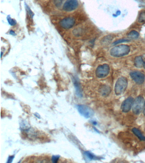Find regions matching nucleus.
Masks as SVG:
<instances>
[{"label":"nucleus","instance_id":"b1692460","mask_svg":"<svg viewBox=\"0 0 145 163\" xmlns=\"http://www.w3.org/2000/svg\"><path fill=\"white\" fill-rule=\"evenodd\" d=\"M143 113H144V115L145 116V103H144V106Z\"/></svg>","mask_w":145,"mask_h":163},{"label":"nucleus","instance_id":"f03ea898","mask_svg":"<svg viewBox=\"0 0 145 163\" xmlns=\"http://www.w3.org/2000/svg\"><path fill=\"white\" fill-rule=\"evenodd\" d=\"M128 86V80L125 77L119 78L116 82L115 87V92L117 95H120L124 93Z\"/></svg>","mask_w":145,"mask_h":163},{"label":"nucleus","instance_id":"412c9836","mask_svg":"<svg viewBox=\"0 0 145 163\" xmlns=\"http://www.w3.org/2000/svg\"><path fill=\"white\" fill-rule=\"evenodd\" d=\"M14 158V156H10L9 157L8 159L7 163H11L13 161V159Z\"/></svg>","mask_w":145,"mask_h":163},{"label":"nucleus","instance_id":"aec40b11","mask_svg":"<svg viewBox=\"0 0 145 163\" xmlns=\"http://www.w3.org/2000/svg\"><path fill=\"white\" fill-rule=\"evenodd\" d=\"M63 1V0H54L55 4L57 7H60Z\"/></svg>","mask_w":145,"mask_h":163},{"label":"nucleus","instance_id":"a878e982","mask_svg":"<svg viewBox=\"0 0 145 163\" xmlns=\"http://www.w3.org/2000/svg\"><path fill=\"white\" fill-rule=\"evenodd\" d=\"M93 124H94V125H96V124H97L96 122H93Z\"/></svg>","mask_w":145,"mask_h":163},{"label":"nucleus","instance_id":"0eeeda50","mask_svg":"<svg viewBox=\"0 0 145 163\" xmlns=\"http://www.w3.org/2000/svg\"><path fill=\"white\" fill-rule=\"evenodd\" d=\"M75 23V19L73 17H67L60 21L59 24L62 28L67 29L73 27Z\"/></svg>","mask_w":145,"mask_h":163},{"label":"nucleus","instance_id":"f3484780","mask_svg":"<svg viewBox=\"0 0 145 163\" xmlns=\"http://www.w3.org/2000/svg\"><path fill=\"white\" fill-rule=\"evenodd\" d=\"M128 40L126 39H119L118 40L115 41V42L113 43V45H116L118 44H121V43L127 42H128Z\"/></svg>","mask_w":145,"mask_h":163},{"label":"nucleus","instance_id":"7ed1b4c3","mask_svg":"<svg viewBox=\"0 0 145 163\" xmlns=\"http://www.w3.org/2000/svg\"><path fill=\"white\" fill-rule=\"evenodd\" d=\"M145 101L142 96L137 97L134 101L132 106V111L134 113L139 114L143 110Z\"/></svg>","mask_w":145,"mask_h":163},{"label":"nucleus","instance_id":"4468645a","mask_svg":"<svg viewBox=\"0 0 145 163\" xmlns=\"http://www.w3.org/2000/svg\"><path fill=\"white\" fill-rule=\"evenodd\" d=\"M139 23H143L145 22V11H143L139 15L138 19Z\"/></svg>","mask_w":145,"mask_h":163},{"label":"nucleus","instance_id":"6e6552de","mask_svg":"<svg viewBox=\"0 0 145 163\" xmlns=\"http://www.w3.org/2000/svg\"><path fill=\"white\" fill-rule=\"evenodd\" d=\"M130 76L136 83L141 85L143 83L145 80L144 74L139 71H134L130 73Z\"/></svg>","mask_w":145,"mask_h":163},{"label":"nucleus","instance_id":"f8f14e48","mask_svg":"<svg viewBox=\"0 0 145 163\" xmlns=\"http://www.w3.org/2000/svg\"><path fill=\"white\" fill-rule=\"evenodd\" d=\"M74 82V86H75L76 93L77 95L79 97H81L82 96L81 94V89L80 88V85H79V82L77 81L76 80H75V81Z\"/></svg>","mask_w":145,"mask_h":163},{"label":"nucleus","instance_id":"39448f33","mask_svg":"<svg viewBox=\"0 0 145 163\" xmlns=\"http://www.w3.org/2000/svg\"><path fill=\"white\" fill-rule=\"evenodd\" d=\"M110 67L108 65L104 64L100 65L97 68L96 75L98 78H104L109 74Z\"/></svg>","mask_w":145,"mask_h":163},{"label":"nucleus","instance_id":"4be33fe9","mask_svg":"<svg viewBox=\"0 0 145 163\" xmlns=\"http://www.w3.org/2000/svg\"><path fill=\"white\" fill-rule=\"evenodd\" d=\"M10 35H13V36H15V35H16V34H15V32H14V31L12 30L10 31Z\"/></svg>","mask_w":145,"mask_h":163},{"label":"nucleus","instance_id":"f257e3e1","mask_svg":"<svg viewBox=\"0 0 145 163\" xmlns=\"http://www.w3.org/2000/svg\"><path fill=\"white\" fill-rule=\"evenodd\" d=\"M130 51V48L126 45H121L113 47L110 50V55L115 58H120L128 55Z\"/></svg>","mask_w":145,"mask_h":163},{"label":"nucleus","instance_id":"423d86ee","mask_svg":"<svg viewBox=\"0 0 145 163\" xmlns=\"http://www.w3.org/2000/svg\"><path fill=\"white\" fill-rule=\"evenodd\" d=\"M78 6V0H67L63 4V9L65 11L71 12L75 10Z\"/></svg>","mask_w":145,"mask_h":163},{"label":"nucleus","instance_id":"a211bd4d","mask_svg":"<svg viewBox=\"0 0 145 163\" xmlns=\"http://www.w3.org/2000/svg\"><path fill=\"white\" fill-rule=\"evenodd\" d=\"M26 5V11H27V13H28V15L30 16V17H31L32 18V17H33L34 14L32 13V11L30 9V8L29 7L28 5Z\"/></svg>","mask_w":145,"mask_h":163},{"label":"nucleus","instance_id":"9b49d317","mask_svg":"<svg viewBox=\"0 0 145 163\" xmlns=\"http://www.w3.org/2000/svg\"><path fill=\"white\" fill-rule=\"evenodd\" d=\"M132 131L134 134H135L139 138L140 140L145 141V137L143 136L141 132L139 130L136 128H134L132 129Z\"/></svg>","mask_w":145,"mask_h":163},{"label":"nucleus","instance_id":"9d476101","mask_svg":"<svg viewBox=\"0 0 145 163\" xmlns=\"http://www.w3.org/2000/svg\"><path fill=\"white\" fill-rule=\"evenodd\" d=\"M144 62L141 56H137L134 60V64L136 67L141 68L143 67Z\"/></svg>","mask_w":145,"mask_h":163},{"label":"nucleus","instance_id":"5701e85b","mask_svg":"<svg viewBox=\"0 0 145 163\" xmlns=\"http://www.w3.org/2000/svg\"><path fill=\"white\" fill-rule=\"evenodd\" d=\"M120 11H118L117 12V13H116L115 16H118V15H120Z\"/></svg>","mask_w":145,"mask_h":163},{"label":"nucleus","instance_id":"ddd939ff","mask_svg":"<svg viewBox=\"0 0 145 163\" xmlns=\"http://www.w3.org/2000/svg\"><path fill=\"white\" fill-rule=\"evenodd\" d=\"M139 36V33L136 31L132 30L128 34V37L131 39H136Z\"/></svg>","mask_w":145,"mask_h":163},{"label":"nucleus","instance_id":"20e7f679","mask_svg":"<svg viewBox=\"0 0 145 163\" xmlns=\"http://www.w3.org/2000/svg\"><path fill=\"white\" fill-rule=\"evenodd\" d=\"M77 108L79 113L86 118H90L94 115V111L88 106L78 105Z\"/></svg>","mask_w":145,"mask_h":163},{"label":"nucleus","instance_id":"dca6fc26","mask_svg":"<svg viewBox=\"0 0 145 163\" xmlns=\"http://www.w3.org/2000/svg\"><path fill=\"white\" fill-rule=\"evenodd\" d=\"M84 154H85V155L86 156V157H87L90 160L95 159V157H96L92 153L89 151L85 152L84 153Z\"/></svg>","mask_w":145,"mask_h":163},{"label":"nucleus","instance_id":"393cba45","mask_svg":"<svg viewBox=\"0 0 145 163\" xmlns=\"http://www.w3.org/2000/svg\"><path fill=\"white\" fill-rule=\"evenodd\" d=\"M143 67L144 69H145V61L144 62Z\"/></svg>","mask_w":145,"mask_h":163},{"label":"nucleus","instance_id":"6ab92c4d","mask_svg":"<svg viewBox=\"0 0 145 163\" xmlns=\"http://www.w3.org/2000/svg\"><path fill=\"white\" fill-rule=\"evenodd\" d=\"M59 158H60V156H53L52 157V162L57 163L59 160Z\"/></svg>","mask_w":145,"mask_h":163},{"label":"nucleus","instance_id":"2eb2a0df","mask_svg":"<svg viewBox=\"0 0 145 163\" xmlns=\"http://www.w3.org/2000/svg\"><path fill=\"white\" fill-rule=\"evenodd\" d=\"M8 22L9 23L10 25L12 26H14L17 24V22L15 20L12 19L10 15H8L7 17Z\"/></svg>","mask_w":145,"mask_h":163},{"label":"nucleus","instance_id":"1a4fd4ad","mask_svg":"<svg viewBox=\"0 0 145 163\" xmlns=\"http://www.w3.org/2000/svg\"><path fill=\"white\" fill-rule=\"evenodd\" d=\"M133 98L131 97H128L124 101L121 106V109L123 112L127 113L130 111L134 102Z\"/></svg>","mask_w":145,"mask_h":163}]
</instances>
